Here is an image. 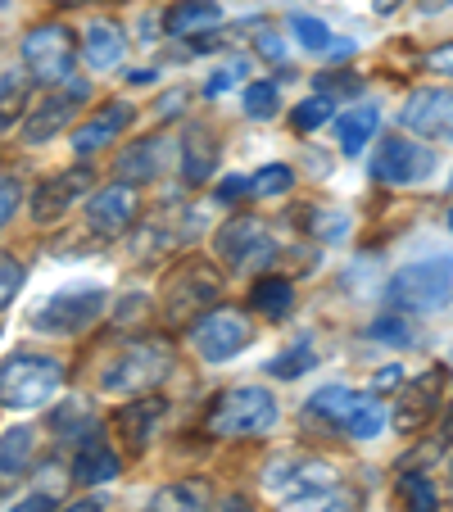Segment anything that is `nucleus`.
I'll use <instances>...</instances> for the list:
<instances>
[{
    "label": "nucleus",
    "mask_w": 453,
    "mask_h": 512,
    "mask_svg": "<svg viewBox=\"0 0 453 512\" xmlns=\"http://www.w3.org/2000/svg\"><path fill=\"white\" fill-rule=\"evenodd\" d=\"M59 390H64V363L59 358L19 349L10 363H0V404L14 408V413L46 408Z\"/></svg>",
    "instance_id": "obj_1"
},
{
    "label": "nucleus",
    "mask_w": 453,
    "mask_h": 512,
    "mask_svg": "<svg viewBox=\"0 0 453 512\" xmlns=\"http://www.w3.org/2000/svg\"><path fill=\"white\" fill-rule=\"evenodd\" d=\"M277 417H281V408L272 399V390L236 386L227 395H218V404L209 408V422L204 426L218 440H259V435H268L277 426Z\"/></svg>",
    "instance_id": "obj_2"
},
{
    "label": "nucleus",
    "mask_w": 453,
    "mask_h": 512,
    "mask_svg": "<svg viewBox=\"0 0 453 512\" xmlns=\"http://www.w3.org/2000/svg\"><path fill=\"white\" fill-rule=\"evenodd\" d=\"M168 372H173V349H168L164 340H132V345L105 368L100 390H105V395H118V399L150 395Z\"/></svg>",
    "instance_id": "obj_3"
},
{
    "label": "nucleus",
    "mask_w": 453,
    "mask_h": 512,
    "mask_svg": "<svg viewBox=\"0 0 453 512\" xmlns=\"http://www.w3.org/2000/svg\"><path fill=\"white\" fill-rule=\"evenodd\" d=\"M449 290H453V259L435 254V259L408 263L386 281V304L404 313H431L449 300Z\"/></svg>",
    "instance_id": "obj_4"
},
{
    "label": "nucleus",
    "mask_w": 453,
    "mask_h": 512,
    "mask_svg": "<svg viewBox=\"0 0 453 512\" xmlns=\"http://www.w3.org/2000/svg\"><path fill=\"white\" fill-rule=\"evenodd\" d=\"M218 295H222L218 268L204 259H186V263H177L164 281V318L173 322V327H191L209 304H218Z\"/></svg>",
    "instance_id": "obj_5"
},
{
    "label": "nucleus",
    "mask_w": 453,
    "mask_h": 512,
    "mask_svg": "<svg viewBox=\"0 0 453 512\" xmlns=\"http://www.w3.org/2000/svg\"><path fill=\"white\" fill-rule=\"evenodd\" d=\"M105 286H68L55 290L50 300H41L32 309V327L46 331V336H78V331L96 327L100 313H105Z\"/></svg>",
    "instance_id": "obj_6"
},
{
    "label": "nucleus",
    "mask_w": 453,
    "mask_h": 512,
    "mask_svg": "<svg viewBox=\"0 0 453 512\" xmlns=\"http://www.w3.org/2000/svg\"><path fill=\"white\" fill-rule=\"evenodd\" d=\"M73 64H78V41L64 23H37L23 37V68L46 87H59V82L73 78Z\"/></svg>",
    "instance_id": "obj_7"
},
{
    "label": "nucleus",
    "mask_w": 453,
    "mask_h": 512,
    "mask_svg": "<svg viewBox=\"0 0 453 512\" xmlns=\"http://www.w3.org/2000/svg\"><path fill=\"white\" fill-rule=\"evenodd\" d=\"M250 340H254V322H250V313H241V309H209L191 322L195 354H200L204 363H213V368L227 363V358H236L241 349H250Z\"/></svg>",
    "instance_id": "obj_8"
},
{
    "label": "nucleus",
    "mask_w": 453,
    "mask_h": 512,
    "mask_svg": "<svg viewBox=\"0 0 453 512\" xmlns=\"http://www.w3.org/2000/svg\"><path fill=\"white\" fill-rule=\"evenodd\" d=\"M331 481H336V467L318 454H281V458H272L268 472H263L268 494H277V499H286V503L299 499V494L327 490Z\"/></svg>",
    "instance_id": "obj_9"
},
{
    "label": "nucleus",
    "mask_w": 453,
    "mask_h": 512,
    "mask_svg": "<svg viewBox=\"0 0 453 512\" xmlns=\"http://www.w3.org/2000/svg\"><path fill=\"white\" fill-rule=\"evenodd\" d=\"M444 386H449V363H431L426 372H417V381H408L399 390V404H395V431L417 435L426 422L435 417L444 399Z\"/></svg>",
    "instance_id": "obj_10"
},
{
    "label": "nucleus",
    "mask_w": 453,
    "mask_h": 512,
    "mask_svg": "<svg viewBox=\"0 0 453 512\" xmlns=\"http://www.w3.org/2000/svg\"><path fill=\"white\" fill-rule=\"evenodd\" d=\"M218 254L227 268L245 272L254 268V263H272V254H277V241H272V232L259 223V218H250V213H236L232 223L218 232Z\"/></svg>",
    "instance_id": "obj_11"
},
{
    "label": "nucleus",
    "mask_w": 453,
    "mask_h": 512,
    "mask_svg": "<svg viewBox=\"0 0 453 512\" xmlns=\"http://www.w3.org/2000/svg\"><path fill=\"white\" fill-rule=\"evenodd\" d=\"M435 173V155L426 145L408 141V136H386L372 159V177L386 186H413Z\"/></svg>",
    "instance_id": "obj_12"
},
{
    "label": "nucleus",
    "mask_w": 453,
    "mask_h": 512,
    "mask_svg": "<svg viewBox=\"0 0 453 512\" xmlns=\"http://www.w3.org/2000/svg\"><path fill=\"white\" fill-rule=\"evenodd\" d=\"M164 413H168V399H159V395L127 399V404L118 408V413H114V431H118V440H123L127 454H145V449H150V440H155Z\"/></svg>",
    "instance_id": "obj_13"
},
{
    "label": "nucleus",
    "mask_w": 453,
    "mask_h": 512,
    "mask_svg": "<svg viewBox=\"0 0 453 512\" xmlns=\"http://www.w3.org/2000/svg\"><path fill=\"white\" fill-rule=\"evenodd\" d=\"M132 223H136V191L132 186H105V191L87 204V232L100 236V241L127 236Z\"/></svg>",
    "instance_id": "obj_14"
},
{
    "label": "nucleus",
    "mask_w": 453,
    "mask_h": 512,
    "mask_svg": "<svg viewBox=\"0 0 453 512\" xmlns=\"http://www.w3.org/2000/svg\"><path fill=\"white\" fill-rule=\"evenodd\" d=\"M91 182H96V173H91L87 164H78V168H68V173L50 177V182H41L37 195H32V218H37V223H55V218H64V209L78 200V195H87Z\"/></svg>",
    "instance_id": "obj_15"
},
{
    "label": "nucleus",
    "mask_w": 453,
    "mask_h": 512,
    "mask_svg": "<svg viewBox=\"0 0 453 512\" xmlns=\"http://www.w3.org/2000/svg\"><path fill=\"white\" fill-rule=\"evenodd\" d=\"M399 123L417 136H453V96L449 91H413Z\"/></svg>",
    "instance_id": "obj_16"
},
{
    "label": "nucleus",
    "mask_w": 453,
    "mask_h": 512,
    "mask_svg": "<svg viewBox=\"0 0 453 512\" xmlns=\"http://www.w3.org/2000/svg\"><path fill=\"white\" fill-rule=\"evenodd\" d=\"M363 404L367 399L358 395V390H349V386H322V390H313V399L304 404V422H322L327 431L345 435Z\"/></svg>",
    "instance_id": "obj_17"
},
{
    "label": "nucleus",
    "mask_w": 453,
    "mask_h": 512,
    "mask_svg": "<svg viewBox=\"0 0 453 512\" xmlns=\"http://www.w3.org/2000/svg\"><path fill=\"white\" fill-rule=\"evenodd\" d=\"M127 123H132V105H127V100H114V105L96 109V114H91L87 123L73 132V150H78L82 159L96 155V150H105V145L118 141V132H123Z\"/></svg>",
    "instance_id": "obj_18"
},
{
    "label": "nucleus",
    "mask_w": 453,
    "mask_h": 512,
    "mask_svg": "<svg viewBox=\"0 0 453 512\" xmlns=\"http://www.w3.org/2000/svg\"><path fill=\"white\" fill-rule=\"evenodd\" d=\"M87 96L82 87H73V91H55V96H46L37 109L28 114V123H23V141L28 145H41V141H50L55 132H64L68 127V118H73V109H78V100Z\"/></svg>",
    "instance_id": "obj_19"
},
{
    "label": "nucleus",
    "mask_w": 453,
    "mask_h": 512,
    "mask_svg": "<svg viewBox=\"0 0 453 512\" xmlns=\"http://www.w3.org/2000/svg\"><path fill=\"white\" fill-rule=\"evenodd\" d=\"M32 458H37V431L32 426H14V431L0 435V494L14 490L28 476Z\"/></svg>",
    "instance_id": "obj_20"
},
{
    "label": "nucleus",
    "mask_w": 453,
    "mask_h": 512,
    "mask_svg": "<svg viewBox=\"0 0 453 512\" xmlns=\"http://www.w3.org/2000/svg\"><path fill=\"white\" fill-rule=\"evenodd\" d=\"M118 454L105 445V435H96V426L87 431V440L78 445V458H73V481L78 485H105L118 476Z\"/></svg>",
    "instance_id": "obj_21"
},
{
    "label": "nucleus",
    "mask_w": 453,
    "mask_h": 512,
    "mask_svg": "<svg viewBox=\"0 0 453 512\" xmlns=\"http://www.w3.org/2000/svg\"><path fill=\"white\" fill-rule=\"evenodd\" d=\"M222 23V5L218 0H177L173 10L164 14V32L168 37H195Z\"/></svg>",
    "instance_id": "obj_22"
},
{
    "label": "nucleus",
    "mask_w": 453,
    "mask_h": 512,
    "mask_svg": "<svg viewBox=\"0 0 453 512\" xmlns=\"http://www.w3.org/2000/svg\"><path fill=\"white\" fill-rule=\"evenodd\" d=\"M168 141H159V136H145V141L127 145V155H118V177L123 182H155L159 173H164V150Z\"/></svg>",
    "instance_id": "obj_23"
},
{
    "label": "nucleus",
    "mask_w": 453,
    "mask_h": 512,
    "mask_svg": "<svg viewBox=\"0 0 453 512\" xmlns=\"http://www.w3.org/2000/svg\"><path fill=\"white\" fill-rule=\"evenodd\" d=\"M213 168H218V141H213L209 127H191L182 145V177L191 186H200L213 177Z\"/></svg>",
    "instance_id": "obj_24"
},
{
    "label": "nucleus",
    "mask_w": 453,
    "mask_h": 512,
    "mask_svg": "<svg viewBox=\"0 0 453 512\" xmlns=\"http://www.w3.org/2000/svg\"><path fill=\"white\" fill-rule=\"evenodd\" d=\"M123 50H127V37H123V28H118V23L96 19V23L87 28V41H82V59H87L91 68H114L118 59H123Z\"/></svg>",
    "instance_id": "obj_25"
},
{
    "label": "nucleus",
    "mask_w": 453,
    "mask_h": 512,
    "mask_svg": "<svg viewBox=\"0 0 453 512\" xmlns=\"http://www.w3.org/2000/svg\"><path fill=\"white\" fill-rule=\"evenodd\" d=\"M145 512H209V485L204 481H173L150 494Z\"/></svg>",
    "instance_id": "obj_26"
},
{
    "label": "nucleus",
    "mask_w": 453,
    "mask_h": 512,
    "mask_svg": "<svg viewBox=\"0 0 453 512\" xmlns=\"http://www.w3.org/2000/svg\"><path fill=\"white\" fill-rule=\"evenodd\" d=\"M290 32H295L299 50H309V55H349V41H336V32L313 14H290Z\"/></svg>",
    "instance_id": "obj_27"
},
{
    "label": "nucleus",
    "mask_w": 453,
    "mask_h": 512,
    "mask_svg": "<svg viewBox=\"0 0 453 512\" xmlns=\"http://www.w3.org/2000/svg\"><path fill=\"white\" fill-rule=\"evenodd\" d=\"M376 127H381V114H376V109H345L336 123L340 150H345V155H363L367 145H372Z\"/></svg>",
    "instance_id": "obj_28"
},
{
    "label": "nucleus",
    "mask_w": 453,
    "mask_h": 512,
    "mask_svg": "<svg viewBox=\"0 0 453 512\" xmlns=\"http://www.w3.org/2000/svg\"><path fill=\"white\" fill-rule=\"evenodd\" d=\"M250 304H254V313H263V318L277 322L295 309V286H290L286 277H263L259 286L250 290Z\"/></svg>",
    "instance_id": "obj_29"
},
{
    "label": "nucleus",
    "mask_w": 453,
    "mask_h": 512,
    "mask_svg": "<svg viewBox=\"0 0 453 512\" xmlns=\"http://www.w3.org/2000/svg\"><path fill=\"white\" fill-rule=\"evenodd\" d=\"M395 503L404 512H435V485L426 472H404L395 485Z\"/></svg>",
    "instance_id": "obj_30"
},
{
    "label": "nucleus",
    "mask_w": 453,
    "mask_h": 512,
    "mask_svg": "<svg viewBox=\"0 0 453 512\" xmlns=\"http://www.w3.org/2000/svg\"><path fill=\"white\" fill-rule=\"evenodd\" d=\"M281 512H358V499L345 494V490H336V485H327V490H313V494L290 499Z\"/></svg>",
    "instance_id": "obj_31"
},
{
    "label": "nucleus",
    "mask_w": 453,
    "mask_h": 512,
    "mask_svg": "<svg viewBox=\"0 0 453 512\" xmlns=\"http://www.w3.org/2000/svg\"><path fill=\"white\" fill-rule=\"evenodd\" d=\"M23 105H28V78L14 68V73H5V78H0V132L19 123Z\"/></svg>",
    "instance_id": "obj_32"
},
{
    "label": "nucleus",
    "mask_w": 453,
    "mask_h": 512,
    "mask_svg": "<svg viewBox=\"0 0 453 512\" xmlns=\"http://www.w3.org/2000/svg\"><path fill=\"white\" fill-rule=\"evenodd\" d=\"M309 368H313V345H309V340H299V345L281 349V354L272 358V363H268V377H277V381H295V377H304Z\"/></svg>",
    "instance_id": "obj_33"
},
{
    "label": "nucleus",
    "mask_w": 453,
    "mask_h": 512,
    "mask_svg": "<svg viewBox=\"0 0 453 512\" xmlns=\"http://www.w3.org/2000/svg\"><path fill=\"white\" fill-rule=\"evenodd\" d=\"M290 186H295V173H290L286 164H268V168H259V173L250 177V195H259V200H272V195H286Z\"/></svg>",
    "instance_id": "obj_34"
},
{
    "label": "nucleus",
    "mask_w": 453,
    "mask_h": 512,
    "mask_svg": "<svg viewBox=\"0 0 453 512\" xmlns=\"http://www.w3.org/2000/svg\"><path fill=\"white\" fill-rule=\"evenodd\" d=\"M331 109H336V105H331V96H322V91H318V96H309V100H299V105H295L290 127H295V132H318V127L331 118Z\"/></svg>",
    "instance_id": "obj_35"
},
{
    "label": "nucleus",
    "mask_w": 453,
    "mask_h": 512,
    "mask_svg": "<svg viewBox=\"0 0 453 512\" xmlns=\"http://www.w3.org/2000/svg\"><path fill=\"white\" fill-rule=\"evenodd\" d=\"M245 114L250 118H259V123H268V118H277V109H281V91L272 87V82H254V87H245Z\"/></svg>",
    "instance_id": "obj_36"
},
{
    "label": "nucleus",
    "mask_w": 453,
    "mask_h": 512,
    "mask_svg": "<svg viewBox=\"0 0 453 512\" xmlns=\"http://www.w3.org/2000/svg\"><path fill=\"white\" fill-rule=\"evenodd\" d=\"M381 426H386V413H381V408H376L372 399H367V404L358 408V417L349 422V431H345V435H354V440H372V435H381Z\"/></svg>",
    "instance_id": "obj_37"
},
{
    "label": "nucleus",
    "mask_w": 453,
    "mask_h": 512,
    "mask_svg": "<svg viewBox=\"0 0 453 512\" xmlns=\"http://www.w3.org/2000/svg\"><path fill=\"white\" fill-rule=\"evenodd\" d=\"M367 336H372V340H386V345H395V349L413 345V331H408L399 318H376L372 327H367Z\"/></svg>",
    "instance_id": "obj_38"
},
{
    "label": "nucleus",
    "mask_w": 453,
    "mask_h": 512,
    "mask_svg": "<svg viewBox=\"0 0 453 512\" xmlns=\"http://www.w3.org/2000/svg\"><path fill=\"white\" fill-rule=\"evenodd\" d=\"M19 286H23V263L10 259V254H0V309H5V304H14Z\"/></svg>",
    "instance_id": "obj_39"
},
{
    "label": "nucleus",
    "mask_w": 453,
    "mask_h": 512,
    "mask_svg": "<svg viewBox=\"0 0 453 512\" xmlns=\"http://www.w3.org/2000/svg\"><path fill=\"white\" fill-rule=\"evenodd\" d=\"M19 182H5V177H0V227L10 223L14 218V209H19Z\"/></svg>",
    "instance_id": "obj_40"
},
{
    "label": "nucleus",
    "mask_w": 453,
    "mask_h": 512,
    "mask_svg": "<svg viewBox=\"0 0 453 512\" xmlns=\"http://www.w3.org/2000/svg\"><path fill=\"white\" fill-rule=\"evenodd\" d=\"M426 68H431V73H444V78H453V41L435 46L431 55H426Z\"/></svg>",
    "instance_id": "obj_41"
},
{
    "label": "nucleus",
    "mask_w": 453,
    "mask_h": 512,
    "mask_svg": "<svg viewBox=\"0 0 453 512\" xmlns=\"http://www.w3.org/2000/svg\"><path fill=\"white\" fill-rule=\"evenodd\" d=\"M10 512H55V494L50 490H37V494H28V499H19Z\"/></svg>",
    "instance_id": "obj_42"
},
{
    "label": "nucleus",
    "mask_w": 453,
    "mask_h": 512,
    "mask_svg": "<svg viewBox=\"0 0 453 512\" xmlns=\"http://www.w3.org/2000/svg\"><path fill=\"white\" fill-rule=\"evenodd\" d=\"M186 100H191V91H168V96L159 100V118H177Z\"/></svg>",
    "instance_id": "obj_43"
},
{
    "label": "nucleus",
    "mask_w": 453,
    "mask_h": 512,
    "mask_svg": "<svg viewBox=\"0 0 453 512\" xmlns=\"http://www.w3.org/2000/svg\"><path fill=\"white\" fill-rule=\"evenodd\" d=\"M241 195H250V177H227L218 186V200H241Z\"/></svg>",
    "instance_id": "obj_44"
},
{
    "label": "nucleus",
    "mask_w": 453,
    "mask_h": 512,
    "mask_svg": "<svg viewBox=\"0 0 453 512\" xmlns=\"http://www.w3.org/2000/svg\"><path fill=\"white\" fill-rule=\"evenodd\" d=\"M358 87H363L358 78H327V73L318 78V91H322V96H327V91H358Z\"/></svg>",
    "instance_id": "obj_45"
},
{
    "label": "nucleus",
    "mask_w": 453,
    "mask_h": 512,
    "mask_svg": "<svg viewBox=\"0 0 453 512\" xmlns=\"http://www.w3.org/2000/svg\"><path fill=\"white\" fill-rule=\"evenodd\" d=\"M236 78H241V73H232V68H218V73H213V78H209V96H222V91L232 87Z\"/></svg>",
    "instance_id": "obj_46"
},
{
    "label": "nucleus",
    "mask_w": 453,
    "mask_h": 512,
    "mask_svg": "<svg viewBox=\"0 0 453 512\" xmlns=\"http://www.w3.org/2000/svg\"><path fill=\"white\" fill-rule=\"evenodd\" d=\"M259 50H263L268 59H281V55H286V46L277 41V32H263V37H259Z\"/></svg>",
    "instance_id": "obj_47"
},
{
    "label": "nucleus",
    "mask_w": 453,
    "mask_h": 512,
    "mask_svg": "<svg viewBox=\"0 0 453 512\" xmlns=\"http://www.w3.org/2000/svg\"><path fill=\"white\" fill-rule=\"evenodd\" d=\"M64 512H105V499H82V503H68Z\"/></svg>",
    "instance_id": "obj_48"
},
{
    "label": "nucleus",
    "mask_w": 453,
    "mask_h": 512,
    "mask_svg": "<svg viewBox=\"0 0 453 512\" xmlns=\"http://www.w3.org/2000/svg\"><path fill=\"white\" fill-rule=\"evenodd\" d=\"M222 512H250V499H241V494H236V499H222Z\"/></svg>",
    "instance_id": "obj_49"
},
{
    "label": "nucleus",
    "mask_w": 453,
    "mask_h": 512,
    "mask_svg": "<svg viewBox=\"0 0 453 512\" xmlns=\"http://www.w3.org/2000/svg\"><path fill=\"white\" fill-rule=\"evenodd\" d=\"M395 381H399V368H390V372H386V377H376V381H372V386H376V390H390V386H395Z\"/></svg>",
    "instance_id": "obj_50"
},
{
    "label": "nucleus",
    "mask_w": 453,
    "mask_h": 512,
    "mask_svg": "<svg viewBox=\"0 0 453 512\" xmlns=\"http://www.w3.org/2000/svg\"><path fill=\"white\" fill-rule=\"evenodd\" d=\"M372 5H376V14H390V10H399L404 0H372Z\"/></svg>",
    "instance_id": "obj_51"
},
{
    "label": "nucleus",
    "mask_w": 453,
    "mask_h": 512,
    "mask_svg": "<svg viewBox=\"0 0 453 512\" xmlns=\"http://www.w3.org/2000/svg\"><path fill=\"white\" fill-rule=\"evenodd\" d=\"M444 445H453V413L444 417Z\"/></svg>",
    "instance_id": "obj_52"
},
{
    "label": "nucleus",
    "mask_w": 453,
    "mask_h": 512,
    "mask_svg": "<svg viewBox=\"0 0 453 512\" xmlns=\"http://www.w3.org/2000/svg\"><path fill=\"white\" fill-rule=\"evenodd\" d=\"M422 5H426V14H435V10H444L449 0H422Z\"/></svg>",
    "instance_id": "obj_53"
},
{
    "label": "nucleus",
    "mask_w": 453,
    "mask_h": 512,
    "mask_svg": "<svg viewBox=\"0 0 453 512\" xmlns=\"http://www.w3.org/2000/svg\"><path fill=\"white\" fill-rule=\"evenodd\" d=\"M449 232H453V209H449Z\"/></svg>",
    "instance_id": "obj_54"
},
{
    "label": "nucleus",
    "mask_w": 453,
    "mask_h": 512,
    "mask_svg": "<svg viewBox=\"0 0 453 512\" xmlns=\"http://www.w3.org/2000/svg\"><path fill=\"white\" fill-rule=\"evenodd\" d=\"M449 372H453V349H449Z\"/></svg>",
    "instance_id": "obj_55"
}]
</instances>
